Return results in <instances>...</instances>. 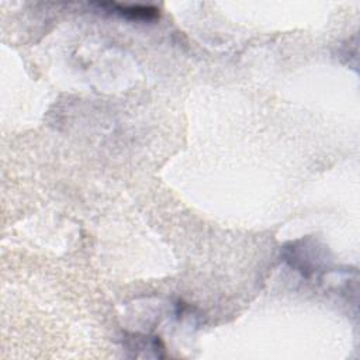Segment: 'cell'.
<instances>
[{
    "instance_id": "6da1fadb",
    "label": "cell",
    "mask_w": 360,
    "mask_h": 360,
    "mask_svg": "<svg viewBox=\"0 0 360 360\" xmlns=\"http://www.w3.org/2000/svg\"><path fill=\"white\" fill-rule=\"evenodd\" d=\"M100 10L117 14L122 18H127L129 21H153L159 18V10L152 6H128V4H121L115 1H98L94 3Z\"/></svg>"
}]
</instances>
